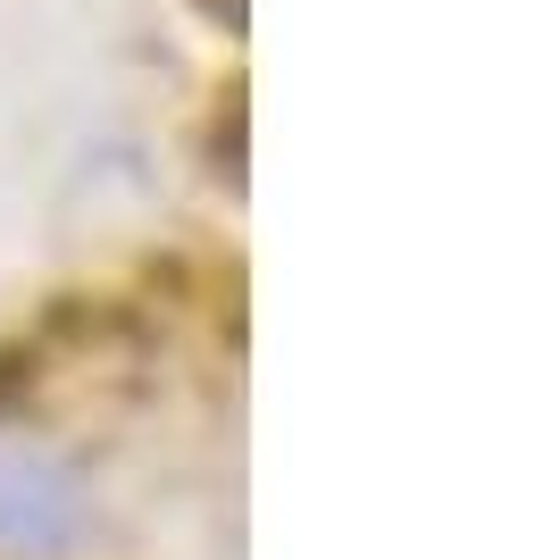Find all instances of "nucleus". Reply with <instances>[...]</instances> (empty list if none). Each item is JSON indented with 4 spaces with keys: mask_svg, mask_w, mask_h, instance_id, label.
<instances>
[{
    "mask_svg": "<svg viewBox=\"0 0 560 560\" xmlns=\"http://www.w3.org/2000/svg\"><path fill=\"white\" fill-rule=\"evenodd\" d=\"M84 486L34 435H0V560H68L84 544Z\"/></svg>",
    "mask_w": 560,
    "mask_h": 560,
    "instance_id": "1",
    "label": "nucleus"
}]
</instances>
